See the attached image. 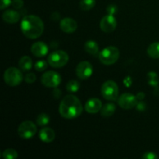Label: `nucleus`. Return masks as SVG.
Instances as JSON below:
<instances>
[{"instance_id": "f257e3e1", "label": "nucleus", "mask_w": 159, "mask_h": 159, "mask_svg": "<svg viewBox=\"0 0 159 159\" xmlns=\"http://www.w3.org/2000/svg\"><path fill=\"white\" fill-rule=\"evenodd\" d=\"M21 30L23 35L30 39H37L43 33L44 25L39 16L35 15H26L21 21Z\"/></svg>"}, {"instance_id": "f03ea898", "label": "nucleus", "mask_w": 159, "mask_h": 159, "mask_svg": "<svg viewBox=\"0 0 159 159\" xmlns=\"http://www.w3.org/2000/svg\"><path fill=\"white\" fill-rule=\"evenodd\" d=\"M81 101L74 95H68L62 99L59 106V113L65 119H75L82 114Z\"/></svg>"}, {"instance_id": "7ed1b4c3", "label": "nucleus", "mask_w": 159, "mask_h": 159, "mask_svg": "<svg viewBox=\"0 0 159 159\" xmlns=\"http://www.w3.org/2000/svg\"><path fill=\"white\" fill-rule=\"evenodd\" d=\"M120 57V51L114 46H109L99 52V61L105 65H111L116 63Z\"/></svg>"}, {"instance_id": "20e7f679", "label": "nucleus", "mask_w": 159, "mask_h": 159, "mask_svg": "<svg viewBox=\"0 0 159 159\" xmlns=\"http://www.w3.org/2000/svg\"><path fill=\"white\" fill-rule=\"evenodd\" d=\"M3 79L6 85L15 87L20 85L23 80V75L22 71L17 68L10 67L5 71Z\"/></svg>"}, {"instance_id": "39448f33", "label": "nucleus", "mask_w": 159, "mask_h": 159, "mask_svg": "<svg viewBox=\"0 0 159 159\" xmlns=\"http://www.w3.org/2000/svg\"><path fill=\"white\" fill-rule=\"evenodd\" d=\"M68 61H69L68 54L65 51H61V50L53 51L48 57V64L51 67L56 68L64 67L67 65Z\"/></svg>"}, {"instance_id": "423d86ee", "label": "nucleus", "mask_w": 159, "mask_h": 159, "mask_svg": "<svg viewBox=\"0 0 159 159\" xmlns=\"http://www.w3.org/2000/svg\"><path fill=\"white\" fill-rule=\"evenodd\" d=\"M101 93L103 98L109 101H115L118 99L119 88L114 81L108 80L104 82L101 88Z\"/></svg>"}, {"instance_id": "0eeeda50", "label": "nucleus", "mask_w": 159, "mask_h": 159, "mask_svg": "<svg viewBox=\"0 0 159 159\" xmlns=\"http://www.w3.org/2000/svg\"><path fill=\"white\" fill-rule=\"evenodd\" d=\"M37 126L35 124L30 120L22 122L18 127V134L23 139L32 138L37 134Z\"/></svg>"}, {"instance_id": "6e6552de", "label": "nucleus", "mask_w": 159, "mask_h": 159, "mask_svg": "<svg viewBox=\"0 0 159 159\" xmlns=\"http://www.w3.org/2000/svg\"><path fill=\"white\" fill-rule=\"evenodd\" d=\"M61 82V76L56 71H47L41 76V83L48 88H57Z\"/></svg>"}, {"instance_id": "1a4fd4ad", "label": "nucleus", "mask_w": 159, "mask_h": 159, "mask_svg": "<svg viewBox=\"0 0 159 159\" xmlns=\"http://www.w3.org/2000/svg\"><path fill=\"white\" fill-rule=\"evenodd\" d=\"M138 98L131 93H124L118 98V104L124 110H130L138 104Z\"/></svg>"}, {"instance_id": "9d476101", "label": "nucleus", "mask_w": 159, "mask_h": 159, "mask_svg": "<svg viewBox=\"0 0 159 159\" xmlns=\"http://www.w3.org/2000/svg\"><path fill=\"white\" fill-rule=\"evenodd\" d=\"M76 75L79 79L85 80V79H88L89 78L91 77L93 72V68L91 63L89 61H84L80 62L79 65L76 67Z\"/></svg>"}, {"instance_id": "9b49d317", "label": "nucleus", "mask_w": 159, "mask_h": 159, "mask_svg": "<svg viewBox=\"0 0 159 159\" xmlns=\"http://www.w3.org/2000/svg\"><path fill=\"white\" fill-rule=\"evenodd\" d=\"M117 26V22H116V18L113 15L105 16L101 20L99 26L100 29L105 33H111L115 30Z\"/></svg>"}, {"instance_id": "f8f14e48", "label": "nucleus", "mask_w": 159, "mask_h": 159, "mask_svg": "<svg viewBox=\"0 0 159 159\" xmlns=\"http://www.w3.org/2000/svg\"><path fill=\"white\" fill-rule=\"evenodd\" d=\"M30 51L35 57H42L47 55V54L48 53V47L43 42L38 41L34 43L31 46Z\"/></svg>"}, {"instance_id": "ddd939ff", "label": "nucleus", "mask_w": 159, "mask_h": 159, "mask_svg": "<svg viewBox=\"0 0 159 159\" xmlns=\"http://www.w3.org/2000/svg\"><path fill=\"white\" fill-rule=\"evenodd\" d=\"M102 102L98 98H92L86 102L85 105V110L89 113H96L102 109Z\"/></svg>"}, {"instance_id": "4468645a", "label": "nucleus", "mask_w": 159, "mask_h": 159, "mask_svg": "<svg viewBox=\"0 0 159 159\" xmlns=\"http://www.w3.org/2000/svg\"><path fill=\"white\" fill-rule=\"evenodd\" d=\"M78 25L75 20L71 18H64L60 23V28L63 32L71 34L77 30Z\"/></svg>"}, {"instance_id": "2eb2a0df", "label": "nucleus", "mask_w": 159, "mask_h": 159, "mask_svg": "<svg viewBox=\"0 0 159 159\" xmlns=\"http://www.w3.org/2000/svg\"><path fill=\"white\" fill-rule=\"evenodd\" d=\"M55 132L50 127H43L39 132V138L43 142L51 143L55 139Z\"/></svg>"}, {"instance_id": "dca6fc26", "label": "nucleus", "mask_w": 159, "mask_h": 159, "mask_svg": "<svg viewBox=\"0 0 159 159\" xmlns=\"http://www.w3.org/2000/svg\"><path fill=\"white\" fill-rule=\"evenodd\" d=\"M2 20L7 23H16L20 20V15L17 11L12 9H7L2 13Z\"/></svg>"}, {"instance_id": "f3484780", "label": "nucleus", "mask_w": 159, "mask_h": 159, "mask_svg": "<svg viewBox=\"0 0 159 159\" xmlns=\"http://www.w3.org/2000/svg\"><path fill=\"white\" fill-rule=\"evenodd\" d=\"M32 59L29 56H23L19 61V67L23 71H27L32 68Z\"/></svg>"}, {"instance_id": "a211bd4d", "label": "nucleus", "mask_w": 159, "mask_h": 159, "mask_svg": "<svg viewBox=\"0 0 159 159\" xmlns=\"http://www.w3.org/2000/svg\"><path fill=\"white\" fill-rule=\"evenodd\" d=\"M115 111H116V106L112 102H108L102 106L100 110V113L103 117H110V116H113Z\"/></svg>"}, {"instance_id": "6ab92c4d", "label": "nucleus", "mask_w": 159, "mask_h": 159, "mask_svg": "<svg viewBox=\"0 0 159 159\" xmlns=\"http://www.w3.org/2000/svg\"><path fill=\"white\" fill-rule=\"evenodd\" d=\"M85 50L89 54L95 55L99 52V45L95 40H89L85 43Z\"/></svg>"}, {"instance_id": "aec40b11", "label": "nucleus", "mask_w": 159, "mask_h": 159, "mask_svg": "<svg viewBox=\"0 0 159 159\" xmlns=\"http://www.w3.org/2000/svg\"><path fill=\"white\" fill-rule=\"evenodd\" d=\"M147 53L149 57L153 59L159 58V42H155L149 45Z\"/></svg>"}, {"instance_id": "412c9836", "label": "nucleus", "mask_w": 159, "mask_h": 159, "mask_svg": "<svg viewBox=\"0 0 159 159\" xmlns=\"http://www.w3.org/2000/svg\"><path fill=\"white\" fill-rule=\"evenodd\" d=\"M148 83L153 87H158L159 84V77L156 72L155 71H150L148 73Z\"/></svg>"}, {"instance_id": "4be33fe9", "label": "nucleus", "mask_w": 159, "mask_h": 159, "mask_svg": "<svg viewBox=\"0 0 159 159\" xmlns=\"http://www.w3.org/2000/svg\"><path fill=\"white\" fill-rule=\"evenodd\" d=\"M50 118L49 115L47 114V113H40L37 116V119H36V122H37V125L40 126V127H43V126L48 124V123L50 122Z\"/></svg>"}, {"instance_id": "5701e85b", "label": "nucleus", "mask_w": 159, "mask_h": 159, "mask_svg": "<svg viewBox=\"0 0 159 159\" xmlns=\"http://www.w3.org/2000/svg\"><path fill=\"white\" fill-rule=\"evenodd\" d=\"M96 5V0H81L79 3L81 9L83 11H89L93 9Z\"/></svg>"}, {"instance_id": "b1692460", "label": "nucleus", "mask_w": 159, "mask_h": 159, "mask_svg": "<svg viewBox=\"0 0 159 159\" xmlns=\"http://www.w3.org/2000/svg\"><path fill=\"white\" fill-rule=\"evenodd\" d=\"M80 89V83L76 80H71L67 83L66 89L70 93H76Z\"/></svg>"}, {"instance_id": "393cba45", "label": "nucleus", "mask_w": 159, "mask_h": 159, "mask_svg": "<svg viewBox=\"0 0 159 159\" xmlns=\"http://www.w3.org/2000/svg\"><path fill=\"white\" fill-rule=\"evenodd\" d=\"M2 156L4 159H16L18 157V153L16 150L12 148H9L5 150L2 154Z\"/></svg>"}, {"instance_id": "a878e982", "label": "nucleus", "mask_w": 159, "mask_h": 159, "mask_svg": "<svg viewBox=\"0 0 159 159\" xmlns=\"http://www.w3.org/2000/svg\"><path fill=\"white\" fill-rule=\"evenodd\" d=\"M34 68H35V69L37 71H43L48 68V63L43 60L38 61H37L35 63Z\"/></svg>"}, {"instance_id": "bb28decb", "label": "nucleus", "mask_w": 159, "mask_h": 159, "mask_svg": "<svg viewBox=\"0 0 159 159\" xmlns=\"http://www.w3.org/2000/svg\"><path fill=\"white\" fill-rule=\"evenodd\" d=\"M36 79H37L36 75L33 72L27 73V74L25 75V78H24L25 82H26V83H29V84L34 83V82L36 81Z\"/></svg>"}, {"instance_id": "cd10ccee", "label": "nucleus", "mask_w": 159, "mask_h": 159, "mask_svg": "<svg viewBox=\"0 0 159 159\" xmlns=\"http://www.w3.org/2000/svg\"><path fill=\"white\" fill-rule=\"evenodd\" d=\"M141 158L144 159H158V156L156 155V153L152 152H145L144 155L141 156Z\"/></svg>"}, {"instance_id": "c85d7f7f", "label": "nucleus", "mask_w": 159, "mask_h": 159, "mask_svg": "<svg viewBox=\"0 0 159 159\" xmlns=\"http://www.w3.org/2000/svg\"><path fill=\"white\" fill-rule=\"evenodd\" d=\"M118 9H117V6L114 4H111L110 6H107V13L110 14V15H114L115 13H116L117 12Z\"/></svg>"}, {"instance_id": "c756f323", "label": "nucleus", "mask_w": 159, "mask_h": 159, "mask_svg": "<svg viewBox=\"0 0 159 159\" xmlns=\"http://www.w3.org/2000/svg\"><path fill=\"white\" fill-rule=\"evenodd\" d=\"M23 0H13L12 2V6H13L14 9H20L23 6Z\"/></svg>"}, {"instance_id": "7c9ffc66", "label": "nucleus", "mask_w": 159, "mask_h": 159, "mask_svg": "<svg viewBox=\"0 0 159 159\" xmlns=\"http://www.w3.org/2000/svg\"><path fill=\"white\" fill-rule=\"evenodd\" d=\"M12 0H1V4H0V9H5L9 7L10 5H12Z\"/></svg>"}, {"instance_id": "2f4dec72", "label": "nucleus", "mask_w": 159, "mask_h": 159, "mask_svg": "<svg viewBox=\"0 0 159 159\" xmlns=\"http://www.w3.org/2000/svg\"><path fill=\"white\" fill-rule=\"evenodd\" d=\"M137 109H138V111H144V110H146V104L145 102H142V101H141V102H138V104H137L136 106Z\"/></svg>"}, {"instance_id": "473e14b6", "label": "nucleus", "mask_w": 159, "mask_h": 159, "mask_svg": "<svg viewBox=\"0 0 159 159\" xmlns=\"http://www.w3.org/2000/svg\"><path fill=\"white\" fill-rule=\"evenodd\" d=\"M61 94V93L60 90L59 89H54V91H53V96H54V98H57V99H58V98L60 97Z\"/></svg>"}, {"instance_id": "72a5a7b5", "label": "nucleus", "mask_w": 159, "mask_h": 159, "mask_svg": "<svg viewBox=\"0 0 159 159\" xmlns=\"http://www.w3.org/2000/svg\"><path fill=\"white\" fill-rule=\"evenodd\" d=\"M144 96H145V94L143 93H139L138 95H137V98H138V99H140V100H142V99H144Z\"/></svg>"}]
</instances>
